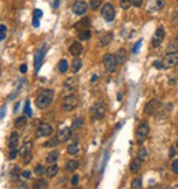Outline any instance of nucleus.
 Instances as JSON below:
<instances>
[{"instance_id": "nucleus-1", "label": "nucleus", "mask_w": 178, "mask_h": 189, "mask_svg": "<svg viewBox=\"0 0 178 189\" xmlns=\"http://www.w3.org/2000/svg\"><path fill=\"white\" fill-rule=\"evenodd\" d=\"M52 100H54V92L51 91V89H44V91H41L39 96H37L36 106L39 108H47L48 106L52 103Z\"/></svg>"}, {"instance_id": "nucleus-2", "label": "nucleus", "mask_w": 178, "mask_h": 189, "mask_svg": "<svg viewBox=\"0 0 178 189\" xmlns=\"http://www.w3.org/2000/svg\"><path fill=\"white\" fill-rule=\"evenodd\" d=\"M149 135V125L148 122H141L138 125V128H137L136 130V141L137 144H143L144 141H145V139L148 137Z\"/></svg>"}, {"instance_id": "nucleus-3", "label": "nucleus", "mask_w": 178, "mask_h": 189, "mask_svg": "<svg viewBox=\"0 0 178 189\" xmlns=\"http://www.w3.org/2000/svg\"><path fill=\"white\" fill-rule=\"evenodd\" d=\"M103 64H104V69L110 73H112V71H115L116 69V64H118V60H116L115 55L112 54H107L104 58H103Z\"/></svg>"}, {"instance_id": "nucleus-4", "label": "nucleus", "mask_w": 178, "mask_h": 189, "mask_svg": "<svg viewBox=\"0 0 178 189\" xmlns=\"http://www.w3.org/2000/svg\"><path fill=\"white\" fill-rule=\"evenodd\" d=\"M77 106H78V99H77V96H74V95L66 96V97L63 99V102H62V108H63L64 111H71V110H74Z\"/></svg>"}, {"instance_id": "nucleus-5", "label": "nucleus", "mask_w": 178, "mask_h": 189, "mask_svg": "<svg viewBox=\"0 0 178 189\" xmlns=\"http://www.w3.org/2000/svg\"><path fill=\"white\" fill-rule=\"evenodd\" d=\"M160 107H162V103H160L159 100H156V99L149 100L145 104V107H144V114H145V115H153V114H156V112L159 111Z\"/></svg>"}, {"instance_id": "nucleus-6", "label": "nucleus", "mask_w": 178, "mask_h": 189, "mask_svg": "<svg viewBox=\"0 0 178 189\" xmlns=\"http://www.w3.org/2000/svg\"><path fill=\"white\" fill-rule=\"evenodd\" d=\"M101 17L104 18L107 22H111L115 18V8L111 3H105L104 6L101 7Z\"/></svg>"}, {"instance_id": "nucleus-7", "label": "nucleus", "mask_w": 178, "mask_h": 189, "mask_svg": "<svg viewBox=\"0 0 178 189\" xmlns=\"http://www.w3.org/2000/svg\"><path fill=\"white\" fill-rule=\"evenodd\" d=\"M178 64V52L174 51V52H169L164 56L163 59V66L164 69H171V67H176Z\"/></svg>"}, {"instance_id": "nucleus-8", "label": "nucleus", "mask_w": 178, "mask_h": 189, "mask_svg": "<svg viewBox=\"0 0 178 189\" xmlns=\"http://www.w3.org/2000/svg\"><path fill=\"white\" fill-rule=\"evenodd\" d=\"M104 114H105V106L103 103H96V104L92 106V116H93V119H96V121L103 119Z\"/></svg>"}, {"instance_id": "nucleus-9", "label": "nucleus", "mask_w": 178, "mask_h": 189, "mask_svg": "<svg viewBox=\"0 0 178 189\" xmlns=\"http://www.w3.org/2000/svg\"><path fill=\"white\" fill-rule=\"evenodd\" d=\"M163 39H164V29L163 27H157L156 32L153 33V36H152V40H151V45L153 48H157L162 44Z\"/></svg>"}, {"instance_id": "nucleus-10", "label": "nucleus", "mask_w": 178, "mask_h": 189, "mask_svg": "<svg viewBox=\"0 0 178 189\" xmlns=\"http://www.w3.org/2000/svg\"><path fill=\"white\" fill-rule=\"evenodd\" d=\"M54 132L52 126L48 125V123H40L39 126H37V132H36V136L37 137H48L51 136Z\"/></svg>"}, {"instance_id": "nucleus-11", "label": "nucleus", "mask_w": 178, "mask_h": 189, "mask_svg": "<svg viewBox=\"0 0 178 189\" xmlns=\"http://www.w3.org/2000/svg\"><path fill=\"white\" fill-rule=\"evenodd\" d=\"M71 10H73V12L77 14V15H84V14L88 11V4L85 2H77Z\"/></svg>"}, {"instance_id": "nucleus-12", "label": "nucleus", "mask_w": 178, "mask_h": 189, "mask_svg": "<svg viewBox=\"0 0 178 189\" xmlns=\"http://www.w3.org/2000/svg\"><path fill=\"white\" fill-rule=\"evenodd\" d=\"M68 52H70L71 56L78 58V56H80V55L82 54V45H81V43H78V41H74V43L71 44L70 47H68Z\"/></svg>"}, {"instance_id": "nucleus-13", "label": "nucleus", "mask_w": 178, "mask_h": 189, "mask_svg": "<svg viewBox=\"0 0 178 189\" xmlns=\"http://www.w3.org/2000/svg\"><path fill=\"white\" fill-rule=\"evenodd\" d=\"M18 144H19V135H18V132H12L11 135H10V139H8L7 145H8L10 149H15V148H18Z\"/></svg>"}, {"instance_id": "nucleus-14", "label": "nucleus", "mask_w": 178, "mask_h": 189, "mask_svg": "<svg viewBox=\"0 0 178 189\" xmlns=\"http://www.w3.org/2000/svg\"><path fill=\"white\" fill-rule=\"evenodd\" d=\"M164 6V2L163 0H149L148 2V11L149 12H155V11H157V10H160L162 7Z\"/></svg>"}, {"instance_id": "nucleus-15", "label": "nucleus", "mask_w": 178, "mask_h": 189, "mask_svg": "<svg viewBox=\"0 0 178 189\" xmlns=\"http://www.w3.org/2000/svg\"><path fill=\"white\" fill-rule=\"evenodd\" d=\"M77 84H78V80L75 77H70L68 80H66L64 81V84H63V89L66 92H73L74 89H75V87H77Z\"/></svg>"}, {"instance_id": "nucleus-16", "label": "nucleus", "mask_w": 178, "mask_h": 189, "mask_svg": "<svg viewBox=\"0 0 178 189\" xmlns=\"http://www.w3.org/2000/svg\"><path fill=\"white\" fill-rule=\"evenodd\" d=\"M89 26H91V18H88V17H85V18H82L80 22H77L74 25V27L77 30H84V29H89Z\"/></svg>"}, {"instance_id": "nucleus-17", "label": "nucleus", "mask_w": 178, "mask_h": 189, "mask_svg": "<svg viewBox=\"0 0 178 189\" xmlns=\"http://www.w3.org/2000/svg\"><path fill=\"white\" fill-rule=\"evenodd\" d=\"M70 136H71V129H68V128H63L58 132V139H59L62 143L67 141V140L70 139Z\"/></svg>"}, {"instance_id": "nucleus-18", "label": "nucleus", "mask_w": 178, "mask_h": 189, "mask_svg": "<svg viewBox=\"0 0 178 189\" xmlns=\"http://www.w3.org/2000/svg\"><path fill=\"white\" fill-rule=\"evenodd\" d=\"M43 56H44V48L43 50H39L34 55V69H36V73L39 71V69L41 66V60H43Z\"/></svg>"}, {"instance_id": "nucleus-19", "label": "nucleus", "mask_w": 178, "mask_h": 189, "mask_svg": "<svg viewBox=\"0 0 178 189\" xmlns=\"http://www.w3.org/2000/svg\"><path fill=\"white\" fill-rule=\"evenodd\" d=\"M58 171H59V167H58V164L52 163V164H49V166L47 167V170H45V176H47L48 178H54V177L58 174Z\"/></svg>"}, {"instance_id": "nucleus-20", "label": "nucleus", "mask_w": 178, "mask_h": 189, "mask_svg": "<svg viewBox=\"0 0 178 189\" xmlns=\"http://www.w3.org/2000/svg\"><path fill=\"white\" fill-rule=\"evenodd\" d=\"M141 169V159L137 158V159H133L130 162V171L132 173H138V170Z\"/></svg>"}, {"instance_id": "nucleus-21", "label": "nucleus", "mask_w": 178, "mask_h": 189, "mask_svg": "<svg viewBox=\"0 0 178 189\" xmlns=\"http://www.w3.org/2000/svg\"><path fill=\"white\" fill-rule=\"evenodd\" d=\"M115 58H116V60H118V64L125 63V60H126V51L123 50V48H119V50L115 52Z\"/></svg>"}, {"instance_id": "nucleus-22", "label": "nucleus", "mask_w": 178, "mask_h": 189, "mask_svg": "<svg viewBox=\"0 0 178 189\" xmlns=\"http://www.w3.org/2000/svg\"><path fill=\"white\" fill-rule=\"evenodd\" d=\"M58 158H59V152H58V151H51V152L47 155V158H45V162L49 163V164L56 163Z\"/></svg>"}, {"instance_id": "nucleus-23", "label": "nucleus", "mask_w": 178, "mask_h": 189, "mask_svg": "<svg viewBox=\"0 0 178 189\" xmlns=\"http://www.w3.org/2000/svg\"><path fill=\"white\" fill-rule=\"evenodd\" d=\"M112 39H114V34H112L111 32H107V33H105L104 36H103L101 39H100V45H101V47L108 45V44L112 41Z\"/></svg>"}, {"instance_id": "nucleus-24", "label": "nucleus", "mask_w": 178, "mask_h": 189, "mask_svg": "<svg viewBox=\"0 0 178 189\" xmlns=\"http://www.w3.org/2000/svg\"><path fill=\"white\" fill-rule=\"evenodd\" d=\"M78 152H80V145H78L77 141H74L73 144H70V145L67 147V154H68V155H77Z\"/></svg>"}, {"instance_id": "nucleus-25", "label": "nucleus", "mask_w": 178, "mask_h": 189, "mask_svg": "<svg viewBox=\"0 0 178 189\" xmlns=\"http://www.w3.org/2000/svg\"><path fill=\"white\" fill-rule=\"evenodd\" d=\"M29 154H32V143H26L19 151V155L22 158H25L26 155H29Z\"/></svg>"}, {"instance_id": "nucleus-26", "label": "nucleus", "mask_w": 178, "mask_h": 189, "mask_svg": "<svg viewBox=\"0 0 178 189\" xmlns=\"http://www.w3.org/2000/svg\"><path fill=\"white\" fill-rule=\"evenodd\" d=\"M78 166H80V163H78V160H67L66 162V170L67 171H74V170H77L78 169Z\"/></svg>"}, {"instance_id": "nucleus-27", "label": "nucleus", "mask_w": 178, "mask_h": 189, "mask_svg": "<svg viewBox=\"0 0 178 189\" xmlns=\"http://www.w3.org/2000/svg\"><path fill=\"white\" fill-rule=\"evenodd\" d=\"M91 36H92V33H91V30L89 29H84V30H80V33H78V39L80 40H89L91 39Z\"/></svg>"}, {"instance_id": "nucleus-28", "label": "nucleus", "mask_w": 178, "mask_h": 189, "mask_svg": "<svg viewBox=\"0 0 178 189\" xmlns=\"http://www.w3.org/2000/svg\"><path fill=\"white\" fill-rule=\"evenodd\" d=\"M10 174H11V176H10V178H11L12 181H16L19 178V176H21V170H19V167L18 166H14L12 167V170L10 171Z\"/></svg>"}, {"instance_id": "nucleus-29", "label": "nucleus", "mask_w": 178, "mask_h": 189, "mask_svg": "<svg viewBox=\"0 0 178 189\" xmlns=\"http://www.w3.org/2000/svg\"><path fill=\"white\" fill-rule=\"evenodd\" d=\"M84 128V119L82 118H74L73 119V125H71V129H81Z\"/></svg>"}, {"instance_id": "nucleus-30", "label": "nucleus", "mask_w": 178, "mask_h": 189, "mask_svg": "<svg viewBox=\"0 0 178 189\" xmlns=\"http://www.w3.org/2000/svg\"><path fill=\"white\" fill-rule=\"evenodd\" d=\"M81 66H82V62H81V59H74L73 60V63H71V70H73V73H77L78 70L81 69Z\"/></svg>"}, {"instance_id": "nucleus-31", "label": "nucleus", "mask_w": 178, "mask_h": 189, "mask_svg": "<svg viewBox=\"0 0 178 189\" xmlns=\"http://www.w3.org/2000/svg\"><path fill=\"white\" fill-rule=\"evenodd\" d=\"M26 122H27L26 116H19V118L15 119V128H23L26 125Z\"/></svg>"}, {"instance_id": "nucleus-32", "label": "nucleus", "mask_w": 178, "mask_h": 189, "mask_svg": "<svg viewBox=\"0 0 178 189\" xmlns=\"http://www.w3.org/2000/svg\"><path fill=\"white\" fill-rule=\"evenodd\" d=\"M58 69H59L60 73H66L67 69H68V63H67V60H66V59H62V60L59 62V66H58Z\"/></svg>"}, {"instance_id": "nucleus-33", "label": "nucleus", "mask_w": 178, "mask_h": 189, "mask_svg": "<svg viewBox=\"0 0 178 189\" xmlns=\"http://www.w3.org/2000/svg\"><path fill=\"white\" fill-rule=\"evenodd\" d=\"M119 4L123 10H129L130 6H133V0H119Z\"/></svg>"}, {"instance_id": "nucleus-34", "label": "nucleus", "mask_w": 178, "mask_h": 189, "mask_svg": "<svg viewBox=\"0 0 178 189\" xmlns=\"http://www.w3.org/2000/svg\"><path fill=\"white\" fill-rule=\"evenodd\" d=\"M39 188H48V182L45 180H37L34 182V189H39Z\"/></svg>"}, {"instance_id": "nucleus-35", "label": "nucleus", "mask_w": 178, "mask_h": 189, "mask_svg": "<svg viewBox=\"0 0 178 189\" xmlns=\"http://www.w3.org/2000/svg\"><path fill=\"white\" fill-rule=\"evenodd\" d=\"M138 158H140L141 160H145L147 158H148V149L144 148V147H143V148H140V151H138Z\"/></svg>"}, {"instance_id": "nucleus-36", "label": "nucleus", "mask_w": 178, "mask_h": 189, "mask_svg": "<svg viewBox=\"0 0 178 189\" xmlns=\"http://www.w3.org/2000/svg\"><path fill=\"white\" fill-rule=\"evenodd\" d=\"M141 178H134V180L132 181V184H130V188L132 189H137V188H141Z\"/></svg>"}, {"instance_id": "nucleus-37", "label": "nucleus", "mask_w": 178, "mask_h": 189, "mask_svg": "<svg viewBox=\"0 0 178 189\" xmlns=\"http://www.w3.org/2000/svg\"><path fill=\"white\" fill-rule=\"evenodd\" d=\"M59 143H60V140L58 139V136H56V137H54V139L51 140L49 143H45V144H44V147H54V145H56V144H59Z\"/></svg>"}, {"instance_id": "nucleus-38", "label": "nucleus", "mask_w": 178, "mask_h": 189, "mask_svg": "<svg viewBox=\"0 0 178 189\" xmlns=\"http://www.w3.org/2000/svg\"><path fill=\"white\" fill-rule=\"evenodd\" d=\"M101 2H103V0H91V7L93 10H97L99 7L101 6Z\"/></svg>"}, {"instance_id": "nucleus-39", "label": "nucleus", "mask_w": 178, "mask_h": 189, "mask_svg": "<svg viewBox=\"0 0 178 189\" xmlns=\"http://www.w3.org/2000/svg\"><path fill=\"white\" fill-rule=\"evenodd\" d=\"M6 32H7V27L6 25H2L0 26V40H6Z\"/></svg>"}, {"instance_id": "nucleus-40", "label": "nucleus", "mask_w": 178, "mask_h": 189, "mask_svg": "<svg viewBox=\"0 0 178 189\" xmlns=\"http://www.w3.org/2000/svg\"><path fill=\"white\" fill-rule=\"evenodd\" d=\"M23 111H25L26 115H30V114H32V110H30V102H29V100L25 102V108H23Z\"/></svg>"}, {"instance_id": "nucleus-41", "label": "nucleus", "mask_w": 178, "mask_h": 189, "mask_svg": "<svg viewBox=\"0 0 178 189\" xmlns=\"http://www.w3.org/2000/svg\"><path fill=\"white\" fill-rule=\"evenodd\" d=\"M16 155H18V148H15V149H10L8 159H15Z\"/></svg>"}, {"instance_id": "nucleus-42", "label": "nucleus", "mask_w": 178, "mask_h": 189, "mask_svg": "<svg viewBox=\"0 0 178 189\" xmlns=\"http://www.w3.org/2000/svg\"><path fill=\"white\" fill-rule=\"evenodd\" d=\"M34 173H36L37 176H41V174L44 173V167L41 166V164H37V166H36V169H34Z\"/></svg>"}, {"instance_id": "nucleus-43", "label": "nucleus", "mask_w": 178, "mask_h": 189, "mask_svg": "<svg viewBox=\"0 0 178 189\" xmlns=\"http://www.w3.org/2000/svg\"><path fill=\"white\" fill-rule=\"evenodd\" d=\"M41 17H43V11H41V10H39V8H36L33 11V18H41Z\"/></svg>"}, {"instance_id": "nucleus-44", "label": "nucleus", "mask_w": 178, "mask_h": 189, "mask_svg": "<svg viewBox=\"0 0 178 189\" xmlns=\"http://www.w3.org/2000/svg\"><path fill=\"white\" fill-rule=\"evenodd\" d=\"M141 43H143V40H138L136 43V45L133 47V54H137V51L140 50V47H141Z\"/></svg>"}, {"instance_id": "nucleus-45", "label": "nucleus", "mask_w": 178, "mask_h": 189, "mask_svg": "<svg viewBox=\"0 0 178 189\" xmlns=\"http://www.w3.org/2000/svg\"><path fill=\"white\" fill-rule=\"evenodd\" d=\"M153 67H155V69H164L163 60L162 62H160V60H155V62H153Z\"/></svg>"}, {"instance_id": "nucleus-46", "label": "nucleus", "mask_w": 178, "mask_h": 189, "mask_svg": "<svg viewBox=\"0 0 178 189\" xmlns=\"http://www.w3.org/2000/svg\"><path fill=\"white\" fill-rule=\"evenodd\" d=\"M171 170H173V173H174V174H178V160H174V162H173Z\"/></svg>"}, {"instance_id": "nucleus-47", "label": "nucleus", "mask_w": 178, "mask_h": 189, "mask_svg": "<svg viewBox=\"0 0 178 189\" xmlns=\"http://www.w3.org/2000/svg\"><path fill=\"white\" fill-rule=\"evenodd\" d=\"M22 177L25 178V180H29V178L32 177V171H30V170H25V171L22 173Z\"/></svg>"}, {"instance_id": "nucleus-48", "label": "nucleus", "mask_w": 178, "mask_h": 189, "mask_svg": "<svg viewBox=\"0 0 178 189\" xmlns=\"http://www.w3.org/2000/svg\"><path fill=\"white\" fill-rule=\"evenodd\" d=\"M133 6H134L136 8H140V7L143 6V0H133Z\"/></svg>"}, {"instance_id": "nucleus-49", "label": "nucleus", "mask_w": 178, "mask_h": 189, "mask_svg": "<svg viewBox=\"0 0 178 189\" xmlns=\"http://www.w3.org/2000/svg\"><path fill=\"white\" fill-rule=\"evenodd\" d=\"M19 71H21L22 74H25L26 71H27V66H26V64H22V66L19 67Z\"/></svg>"}, {"instance_id": "nucleus-50", "label": "nucleus", "mask_w": 178, "mask_h": 189, "mask_svg": "<svg viewBox=\"0 0 178 189\" xmlns=\"http://www.w3.org/2000/svg\"><path fill=\"white\" fill-rule=\"evenodd\" d=\"M30 159H32V154H29V155H26L25 158H23V163H29Z\"/></svg>"}, {"instance_id": "nucleus-51", "label": "nucleus", "mask_w": 178, "mask_h": 189, "mask_svg": "<svg viewBox=\"0 0 178 189\" xmlns=\"http://www.w3.org/2000/svg\"><path fill=\"white\" fill-rule=\"evenodd\" d=\"M78 184V176H74L71 178V185H77Z\"/></svg>"}, {"instance_id": "nucleus-52", "label": "nucleus", "mask_w": 178, "mask_h": 189, "mask_svg": "<svg viewBox=\"0 0 178 189\" xmlns=\"http://www.w3.org/2000/svg\"><path fill=\"white\" fill-rule=\"evenodd\" d=\"M40 22H39V18H33V26L34 27H39Z\"/></svg>"}, {"instance_id": "nucleus-53", "label": "nucleus", "mask_w": 178, "mask_h": 189, "mask_svg": "<svg viewBox=\"0 0 178 189\" xmlns=\"http://www.w3.org/2000/svg\"><path fill=\"white\" fill-rule=\"evenodd\" d=\"M174 155H176V151H174V148H170V151H169V156L173 158Z\"/></svg>"}, {"instance_id": "nucleus-54", "label": "nucleus", "mask_w": 178, "mask_h": 189, "mask_svg": "<svg viewBox=\"0 0 178 189\" xmlns=\"http://www.w3.org/2000/svg\"><path fill=\"white\" fill-rule=\"evenodd\" d=\"M4 115H6V106H3L2 107V119L4 118Z\"/></svg>"}, {"instance_id": "nucleus-55", "label": "nucleus", "mask_w": 178, "mask_h": 189, "mask_svg": "<svg viewBox=\"0 0 178 189\" xmlns=\"http://www.w3.org/2000/svg\"><path fill=\"white\" fill-rule=\"evenodd\" d=\"M18 188L25 189V188H27V187H26V184H25V182H19V184H18Z\"/></svg>"}, {"instance_id": "nucleus-56", "label": "nucleus", "mask_w": 178, "mask_h": 189, "mask_svg": "<svg viewBox=\"0 0 178 189\" xmlns=\"http://www.w3.org/2000/svg\"><path fill=\"white\" fill-rule=\"evenodd\" d=\"M95 81H97V75L93 74L92 75V78H91V82H95Z\"/></svg>"}, {"instance_id": "nucleus-57", "label": "nucleus", "mask_w": 178, "mask_h": 189, "mask_svg": "<svg viewBox=\"0 0 178 189\" xmlns=\"http://www.w3.org/2000/svg\"><path fill=\"white\" fill-rule=\"evenodd\" d=\"M58 6H59V0H55V2H54V8H58Z\"/></svg>"}, {"instance_id": "nucleus-58", "label": "nucleus", "mask_w": 178, "mask_h": 189, "mask_svg": "<svg viewBox=\"0 0 178 189\" xmlns=\"http://www.w3.org/2000/svg\"><path fill=\"white\" fill-rule=\"evenodd\" d=\"M177 147H178V141H177Z\"/></svg>"}, {"instance_id": "nucleus-59", "label": "nucleus", "mask_w": 178, "mask_h": 189, "mask_svg": "<svg viewBox=\"0 0 178 189\" xmlns=\"http://www.w3.org/2000/svg\"><path fill=\"white\" fill-rule=\"evenodd\" d=\"M177 41H178V36H177Z\"/></svg>"}, {"instance_id": "nucleus-60", "label": "nucleus", "mask_w": 178, "mask_h": 189, "mask_svg": "<svg viewBox=\"0 0 178 189\" xmlns=\"http://www.w3.org/2000/svg\"><path fill=\"white\" fill-rule=\"evenodd\" d=\"M177 3H178V0H177Z\"/></svg>"}]
</instances>
